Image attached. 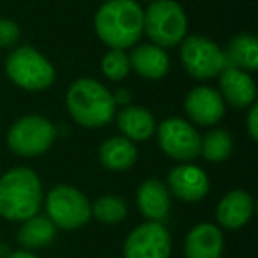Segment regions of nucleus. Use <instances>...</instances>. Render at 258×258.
Listing matches in <instances>:
<instances>
[{"label":"nucleus","mask_w":258,"mask_h":258,"mask_svg":"<svg viewBox=\"0 0 258 258\" xmlns=\"http://www.w3.org/2000/svg\"><path fill=\"white\" fill-rule=\"evenodd\" d=\"M6 73L15 85L39 92L53 83L55 69L44 55L30 46H20L6 60Z\"/></svg>","instance_id":"obj_5"},{"label":"nucleus","mask_w":258,"mask_h":258,"mask_svg":"<svg viewBox=\"0 0 258 258\" xmlns=\"http://www.w3.org/2000/svg\"><path fill=\"white\" fill-rule=\"evenodd\" d=\"M9 258H36L32 253H29V251H16V253H13Z\"/></svg>","instance_id":"obj_27"},{"label":"nucleus","mask_w":258,"mask_h":258,"mask_svg":"<svg viewBox=\"0 0 258 258\" xmlns=\"http://www.w3.org/2000/svg\"><path fill=\"white\" fill-rule=\"evenodd\" d=\"M55 239V225L46 216H32L25 219L18 230V242L25 249H39Z\"/></svg>","instance_id":"obj_21"},{"label":"nucleus","mask_w":258,"mask_h":258,"mask_svg":"<svg viewBox=\"0 0 258 258\" xmlns=\"http://www.w3.org/2000/svg\"><path fill=\"white\" fill-rule=\"evenodd\" d=\"M55 125L41 115H25L11 125L8 144L20 156H39L51 147L55 140Z\"/></svg>","instance_id":"obj_7"},{"label":"nucleus","mask_w":258,"mask_h":258,"mask_svg":"<svg viewBox=\"0 0 258 258\" xmlns=\"http://www.w3.org/2000/svg\"><path fill=\"white\" fill-rule=\"evenodd\" d=\"M246 127H247V133H249L251 140H258V106L254 103L251 104V110H249V113H247Z\"/></svg>","instance_id":"obj_26"},{"label":"nucleus","mask_w":258,"mask_h":258,"mask_svg":"<svg viewBox=\"0 0 258 258\" xmlns=\"http://www.w3.org/2000/svg\"><path fill=\"white\" fill-rule=\"evenodd\" d=\"M68 110L83 127H103L115 117V99L99 82L80 78L68 90Z\"/></svg>","instance_id":"obj_3"},{"label":"nucleus","mask_w":258,"mask_h":258,"mask_svg":"<svg viewBox=\"0 0 258 258\" xmlns=\"http://www.w3.org/2000/svg\"><path fill=\"white\" fill-rule=\"evenodd\" d=\"M228 68L254 71L258 68V41L251 34H239L223 50Z\"/></svg>","instance_id":"obj_20"},{"label":"nucleus","mask_w":258,"mask_h":258,"mask_svg":"<svg viewBox=\"0 0 258 258\" xmlns=\"http://www.w3.org/2000/svg\"><path fill=\"white\" fill-rule=\"evenodd\" d=\"M104 2H111V0H104Z\"/></svg>","instance_id":"obj_28"},{"label":"nucleus","mask_w":258,"mask_h":258,"mask_svg":"<svg viewBox=\"0 0 258 258\" xmlns=\"http://www.w3.org/2000/svg\"><path fill=\"white\" fill-rule=\"evenodd\" d=\"M170 251V233L158 221H149L137 226L124 242L125 258H168Z\"/></svg>","instance_id":"obj_10"},{"label":"nucleus","mask_w":258,"mask_h":258,"mask_svg":"<svg viewBox=\"0 0 258 258\" xmlns=\"http://www.w3.org/2000/svg\"><path fill=\"white\" fill-rule=\"evenodd\" d=\"M232 149H233L232 137L226 131H223V129H214L202 142L200 154H204V158L207 161L221 163L230 158Z\"/></svg>","instance_id":"obj_22"},{"label":"nucleus","mask_w":258,"mask_h":258,"mask_svg":"<svg viewBox=\"0 0 258 258\" xmlns=\"http://www.w3.org/2000/svg\"><path fill=\"white\" fill-rule=\"evenodd\" d=\"M223 235L219 228L211 223L193 226L184 240L186 258H221Z\"/></svg>","instance_id":"obj_13"},{"label":"nucleus","mask_w":258,"mask_h":258,"mask_svg":"<svg viewBox=\"0 0 258 258\" xmlns=\"http://www.w3.org/2000/svg\"><path fill=\"white\" fill-rule=\"evenodd\" d=\"M219 87L232 106L235 108H246L254 103L256 97V87L254 82L247 73L237 68H225L219 78Z\"/></svg>","instance_id":"obj_15"},{"label":"nucleus","mask_w":258,"mask_h":258,"mask_svg":"<svg viewBox=\"0 0 258 258\" xmlns=\"http://www.w3.org/2000/svg\"><path fill=\"white\" fill-rule=\"evenodd\" d=\"M253 214V198L242 189H235L226 193L219 200L216 216L221 226L228 230H239L249 221Z\"/></svg>","instance_id":"obj_14"},{"label":"nucleus","mask_w":258,"mask_h":258,"mask_svg":"<svg viewBox=\"0 0 258 258\" xmlns=\"http://www.w3.org/2000/svg\"><path fill=\"white\" fill-rule=\"evenodd\" d=\"M43 202L41 180L30 168L18 166L0 177V216L25 221L37 214Z\"/></svg>","instance_id":"obj_2"},{"label":"nucleus","mask_w":258,"mask_h":258,"mask_svg":"<svg viewBox=\"0 0 258 258\" xmlns=\"http://www.w3.org/2000/svg\"><path fill=\"white\" fill-rule=\"evenodd\" d=\"M118 129L131 142H144L156 131V118L142 106H127L117 115Z\"/></svg>","instance_id":"obj_18"},{"label":"nucleus","mask_w":258,"mask_h":258,"mask_svg":"<svg viewBox=\"0 0 258 258\" xmlns=\"http://www.w3.org/2000/svg\"><path fill=\"white\" fill-rule=\"evenodd\" d=\"M94 218L101 223H106V225H113L118 223L125 218L127 214V205L117 195H106V197H101L96 200V204L90 207Z\"/></svg>","instance_id":"obj_23"},{"label":"nucleus","mask_w":258,"mask_h":258,"mask_svg":"<svg viewBox=\"0 0 258 258\" xmlns=\"http://www.w3.org/2000/svg\"><path fill=\"white\" fill-rule=\"evenodd\" d=\"M138 209L151 221H161L170 211V193L163 182L156 179L144 180L137 195Z\"/></svg>","instance_id":"obj_16"},{"label":"nucleus","mask_w":258,"mask_h":258,"mask_svg":"<svg viewBox=\"0 0 258 258\" xmlns=\"http://www.w3.org/2000/svg\"><path fill=\"white\" fill-rule=\"evenodd\" d=\"M187 18L175 0H152L144 13V32L152 44L170 48L186 37Z\"/></svg>","instance_id":"obj_4"},{"label":"nucleus","mask_w":258,"mask_h":258,"mask_svg":"<svg viewBox=\"0 0 258 258\" xmlns=\"http://www.w3.org/2000/svg\"><path fill=\"white\" fill-rule=\"evenodd\" d=\"M20 39V27L13 20L0 18V48H9Z\"/></svg>","instance_id":"obj_25"},{"label":"nucleus","mask_w":258,"mask_h":258,"mask_svg":"<svg viewBox=\"0 0 258 258\" xmlns=\"http://www.w3.org/2000/svg\"><path fill=\"white\" fill-rule=\"evenodd\" d=\"M101 68L108 78L118 82V80H124L127 76L131 64H129V57L124 53V50H110L103 57Z\"/></svg>","instance_id":"obj_24"},{"label":"nucleus","mask_w":258,"mask_h":258,"mask_svg":"<svg viewBox=\"0 0 258 258\" xmlns=\"http://www.w3.org/2000/svg\"><path fill=\"white\" fill-rule=\"evenodd\" d=\"M180 43V60L193 78H214L228 68L225 53L214 41L204 36H187Z\"/></svg>","instance_id":"obj_8"},{"label":"nucleus","mask_w":258,"mask_h":258,"mask_svg":"<svg viewBox=\"0 0 258 258\" xmlns=\"http://www.w3.org/2000/svg\"><path fill=\"white\" fill-rule=\"evenodd\" d=\"M129 64L140 76L147 80H159L168 73L170 58L165 50L156 44H140L129 57Z\"/></svg>","instance_id":"obj_17"},{"label":"nucleus","mask_w":258,"mask_h":258,"mask_svg":"<svg viewBox=\"0 0 258 258\" xmlns=\"http://www.w3.org/2000/svg\"><path fill=\"white\" fill-rule=\"evenodd\" d=\"M138 151L131 140L124 137L108 138L99 149V161L104 168L111 172H124L129 170L137 161Z\"/></svg>","instance_id":"obj_19"},{"label":"nucleus","mask_w":258,"mask_h":258,"mask_svg":"<svg viewBox=\"0 0 258 258\" xmlns=\"http://www.w3.org/2000/svg\"><path fill=\"white\" fill-rule=\"evenodd\" d=\"M184 108L191 120L200 125H214L225 115V101L211 87H195L186 96Z\"/></svg>","instance_id":"obj_11"},{"label":"nucleus","mask_w":258,"mask_h":258,"mask_svg":"<svg viewBox=\"0 0 258 258\" xmlns=\"http://www.w3.org/2000/svg\"><path fill=\"white\" fill-rule=\"evenodd\" d=\"M156 131L159 147L170 158L177 161H191L200 156V135L184 118H166L159 127H156Z\"/></svg>","instance_id":"obj_9"},{"label":"nucleus","mask_w":258,"mask_h":258,"mask_svg":"<svg viewBox=\"0 0 258 258\" xmlns=\"http://www.w3.org/2000/svg\"><path fill=\"white\" fill-rule=\"evenodd\" d=\"M48 219L62 230H76L83 226L92 216L87 197L76 187L60 184L46 197Z\"/></svg>","instance_id":"obj_6"},{"label":"nucleus","mask_w":258,"mask_h":258,"mask_svg":"<svg viewBox=\"0 0 258 258\" xmlns=\"http://www.w3.org/2000/svg\"><path fill=\"white\" fill-rule=\"evenodd\" d=\"M94 27L99 39L111 50H125L144 34V9L133 0L104 2L96 13Z\"/></svg>","instance_id":"obj_1"},{"label":"nucleus","mask_w":258,"mask_h":258,"mask_svg":"<svg viewBox=\"0 0 258 258\" xmlns=\"http://www.w3.org/2000/svg\"><path fill=\"white\" fill-rule=\"evenodd\" d=\"M170 191L182 202H198L209 193V179L195 165H180L168 175Z\"/></svg>","instance_id":"obj_12"}]
</instances>
